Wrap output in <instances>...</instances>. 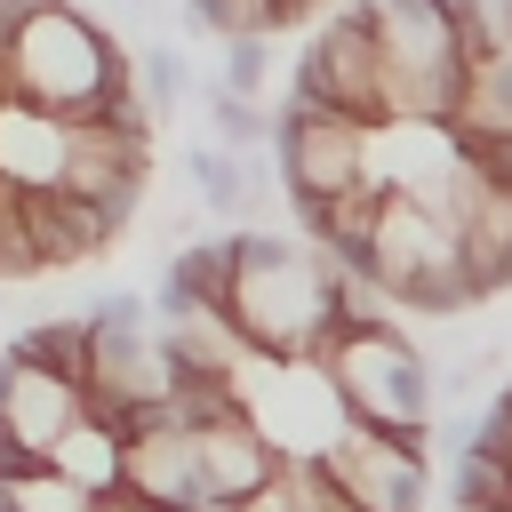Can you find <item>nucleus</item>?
I'll list each match as a JSON object with an SVG mask.
<instances>
[{"mask_svg":"<svg viewBox=\"0 0 512 512\" xmlns=\"http://www.w3.org/2000/svg\"><path fill=\"white\" fill-rule=\"evenodd\" d=\"M272 160H280V184H288V208H312L328 192H352L368 176V128L344 120V112H320V104H296L272 120Z\"/></svg>","mask_w":512,"mask_h":512,"instance_id":"8","label":"nucleus"},{"mask_svg":"<svg viewBox=\"0 0 512 512\" xmlns=\"http://www.w3.org/2000/svg\"><path fill=\"white\" fill-rule=\"evenodd\" d=\"M88 328V320H80ZM168 352L152 328H88V368H80V408L104 416V424H136L144 408L168 400Z\"/></svg>","mask_w":512,"mask_h":512,"instance_id":"9","label":"nucleus"},{"mask_svg":"<svg viewBox=\"0 0 512 512\" xmlns=\"http://www.w3.org/2000/svg\"><path fill=\"white\" fill-rule=\"evenodd\" d=\"M208 120H216V152H256L264 136H272V120H264V104H248V96H224V88H208Z\"/></svg>","mask_w":512,"mask_h":512,"instance_id":"22","label":"nucleus"},{"mask_svg":"<svg viewBox=\"0 0 512 512\" xmlns=\"http://www.w3.org/2000/svg\"><path fill=\"white\" fill-rule=\"evenodd\" d=\"M320 0H264V32H280V24H304Z\"/></svg>","mask_w":512,"mask_h":512,"instance_id":"27","label":"nucleus"},{"mask_svg":"<svg viewBox=\"0 0 512 512\" xmlns=\"http://www.w3.org/2000/svg\"><path fill=\"white\" fill-rule=\"evenodd\" d=\"M0 504H8V512H104L96 496H80L72 480H56L48 464H32V472H16V480L0 488Z\"/></svg>","mask_w":512,"mask_h":512,"instance_id":"21","label":"nucleus"},{"mask_svg":"<svg viewBox=\"0 0 512 512\" xmlns=\"http://www.w3.org/2000/svg\"><path fill=\"white\" fill-rule=\"evenodd\" d=\"M8 352L32 360V368H48V376H64V384H80V368H88V328H80V312H72V320H32Z\"/></svg>","mask_w":512,"mask_h":512,"instance_id":"19","label":"nucleus"},{"mask_svg":"<svg viewBox=\"0 0 512 512\" xmlns=\"http://www.w3.org/2000/svg\"><path fill=\"white\" fill-rule=\"evenodd\" d=\"M104 512H144V504H128V496H112V504H104Z\"/></svg>","mask_w":512,"mask_h":512,"instance_id":"28","label":"nucleus"},{"mask_svg":"<svg viewBox=\"0 0 512 512\" xmlns=\"http://www.w3.org/2000/svg\"><path fill=\"white\" fill-rule=\"evenodd\" d=\"M384 184L376 176H360L352 192H328V200H312V208H296V224H304V240L336 264V272H360V256H368V232H376V216H384Z\"/></svg>","mask_w":512,"mask_h":512,"instance_id":"13","label":"nucleus"},{"mask_svg":"<svg viewBox=\"0 0 512 512\" xmlns=\"http://www.w3.org/2000/svg\"><path fill=\"white\" fill-rule=\"evenodd\" d=\"M120 88H128L120 40L104 24H88L72 0H32V16L8 40V104H32L48 120H80Z\"/></svg>","mask_w":512,"mask_h":512,"instance_id":"2","label":"nucleus"},{"mask_svg":"<svg viewBox=\"0 0 512 512\" xmlns=\"http://www.w3.org/2000/svg\"><path fill=\"white\" fill-rule=\"evenodd\" d=\"M64 168V120L32 104H0V184L8 192H56Z\"/></svg>","mask_w":512,"mask_h":512,"instance_id":"15","label":"nucleus"},{"mask_svg":"<svg viewBox=\"0 0 512 512\" xmlns=\"http://www.w3.org/2000/svg\"><path fill=\"white\" fill-rule=\"evenodd\" d=\"M440 128L464 136V144H480V136H512V56H504V48H488V56L464 64L456 104H448Z\"/></svg>","mask_w":512,"mask_h":512,"instance_id":"16","label":"nucleus"},{"mask_svg":"<svg viewBox=\"0 0 512 512\" xmlns=\"http://www.w3.org/2000/svg\"><path fill=\"white\" fill-rule=\"evenodd\" d=\"M232 512H304V496H296V464H280V472H272L256 496H240Z\"/></svg>","mask_w":512,"mask_h":512,"instance_id":"26","label":"nucleus"},{"mask_svg":"<svg viewBox=\"0 0 512 512\" xmlns=\"http://www.w3.org/2000/svg\"><path fill=\"white\" fill-rule=\"evenodd\" d=\"M264 64H272V48H264V32H248V40H224V96H248L256 104V88H264Z\"/></svg>","mask_w":512,"mask_h":512,"instance_id":"25","label":"nucleus"},{"mask_svg":"<svg viewBox=\"0 0 512 512\" xmlns=\"http://www.w3.org/2000/svg\"><path fill=\"white\" fill-rule=\"evenodd\" d=\"M80 416H88L80 408V384H64V376H48V368H32V360H16L0 344V432H8L16 456L40 464L64 440V424H80Z\"/></svg>","mask_w":512,"mask_h":512,"instance_id":"11","label":"nucleus"},{"mask_svg":"<svg viewBox=\"0 0 512 512\" xmlns=\"http://www.w3.org/2000/svg\"><path fill=\"white\" fill-rule=\"evenodd\" d=\"M312 464L352 512H424V496H432L424 440H392V432H368V424H344Z\"/></svg>","mask_w":512,"mask_h":512,"instance_id":"7","label":"nucleus"},{"mask_svg":"<svg viewBox=\"0 0 512 512\" xmlns=\"http://www.w3.org/2000/svg\"><path fill=\"white\" fill-rule=\"evenodd\" d=\"M24 208V240H32V264L40 272H64V264H88L120 240V224H104L88 200H64V192H16Z\"/></svg>","mask_w":512,"mask_h":512,"instance_id":"12","label":"nucleus"},{"mask_svg":"<svg viewBox=\"0 0 512 512\" xmlns=\"http://www.w3.org/2000/svg\"><path fill=\"white\" fill-rule=\"evenodd\" d=\"M184 16L200 24V32H216V40H248V32H264V0H184ZM272 40V32H264Z\"/></svg>","mask_w":512,"mask_h":512,"instance_id":"24","label":"nucleus"},{"mask_svg":"<svg viewBox=\"0 0 512 512\" xmlns=\"http://www.w3.org/2000/svg\"><path fill=\"white\" fill-rule=\"evenodd\" d=\"M144 184H152V128H120L104 112L64 120V168H56L64 200H88L104 224H128Z\"/></svg>","mask_w":512,"mask_h":512,"instance_id":"5","label":"nucleus"},{"mask_svg":"<svg viewBox=\"0 0 512 512\" xmlns=\"http://www.w3.org/2000/svg\"><path fill=\"white\" fill-rule=\"evenodd\" d=\"M56 480H72L80 496H96V504H112L120 496V424H104V416H80V424H64V440L40 456Z\"/></svg>","mask_w":512,"mask_h":512,"instance_id":"17","label":"nucleus"},{"mask_svg":"<svg viewBox=\"0 0 512 512\" xmlns=\"http://www.w3.org/2000/svg\"><path fill=\"white\" fill-rule=\"evenodd\" d=\"M288 96L296 104H320V112H344L360 128H384V64H376V32H368L360 0L336 8L312 32V48L296 56V88Z\"/></svg>","mask_w":512,"mask_h":512,"instance_id":"6","label":"nucleus"},{"mask_svg":"<svg viewBox=\"0 0 512 512\" xmlns=\"http://www.w3.org/2000/svg\"><path fill=\"white\" fill-rule=\"evenodd\" d=\"M360 280L384 304H408V312H472V288H464V264H456V232L432 224L416 200H384V216L368 232V256H360Z\"/></svg>","mask_w":512,"mask_h":512,"instance_id":"4","label":"nucleus"},{"mask_svg":"<svg viewBox=\"0 0 512 512\" xmlns=\"http://www.w3.org/2000/svg\"><path fill=\"white\" fill-rule=\"evenodd\" d=\"M128 80H136V96H144L152 120H168V112L184 104V56H176V48H144Z\"/></svg>","mask_w":512,"mask_h":512,"instance_id":"23","label":"nucleus"},{"mask_svg":"<svg viewBox=\"0 0 512 512\" xmlns=\"http://www.w3.org/2000/svg\"><path fill=\"white\" fill-rule=\"evenodd\" d=\"M120 496L144 512H200V464H192V432L168 408H144L120 432Z\"/></svg>","mask_w":512,"mask_h":512,"instance_id":"10","label":"nucleus"},{"mask_svg":"<svg viewBox=\"0 0 512 512\" xmlns=\"http://www.w3.org/2000/svg\"><path fill=\"white\" fill-rule=\"evenodd\" d=\"M456 264H464L472 304H488V296H504V288H512V200H504V192H488V184H480L472 216L456 224Z\"/></svg>","mask_w":512,"mask_h":512,"instance_id":"14","label":"nucleus"},{"mask_svg":"<svg viewBox=\"0 0 512 512\" xmlns=\"http://www.w3.org/2000/svg\"><path fill=\"white\" fill-rule=\"evenodd\" d=\"M448 504H456V512H512V464H504L488 440H472V432H464V448H456Z\"/></svg>","mask_w":512,"mask_h":512,"instance_id":"18","label":"nucleus"},{"mask_svg":"<svg viewBox=\"0 0 512 512\" xmlns=\"http://www.w3.org/2000/svg\"><path fill=\"white\" fill-rule=\"evenodd\" d=\"M344 408V424L392 432V440H424L432 432V368L400 328H336V344L312 360Z\"/></svg>","mask_w":512,"mask_h":512,"instance_id":"3","label":"nucleus"},{"mask_svg":"<svg viewBox=\"0 0 512 512\" xmlns=\"http://www.w3.org/2000/svg\"><path fill=\"white\" fill-rule=\"evenodd\" d=\"M184 168H192V184H200V200L216 208V216H232V208H248V160L240 152H216V144H192L184 152Z\"/></svg>","mask_w":512,"mask_h":512,"instance_id":"20","label":"nucleus"},{"mask_svg":"<svg viewBox=\"0 0 512 512\" xmlns=\"http://www.w3.org/2000/svg\"><path fill=\"white\" fill-rule=\"evenodd\" d=\"M232 296H224V320L240 336L248 360H272V368H312L328 344H336V288L344 272L304 248V240H280V232H232Z\"/></svg>","mask_w":512,"mask_h":512,"instance_id":"1","label":"nucleus"}]
</instances>
